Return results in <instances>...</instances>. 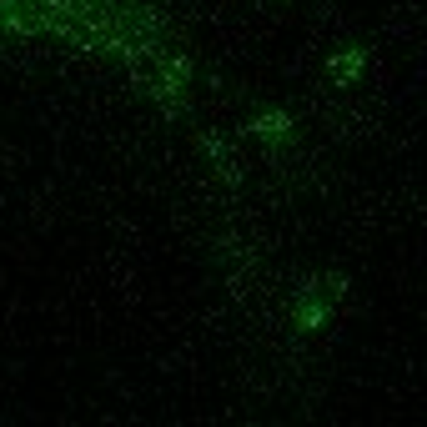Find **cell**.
Segmentation results:
<instances>
[{
	"label": "cell",
	"mask_w": 427,
	"mask_h": 427,
	"mask_svg": "<svg viewBox=\"0 0 427 427\" xmlns=\"http://www.w3.org/2000/svg\"><path fill=\"white\" fill-rule=\"evenodd\" d=\"M362 60H367V56H362V51H347V56H337V60H332V76H337V81H357V71H362Z\"/></svg>",
	"instance_id": "obj_1"
}]
</instances>
